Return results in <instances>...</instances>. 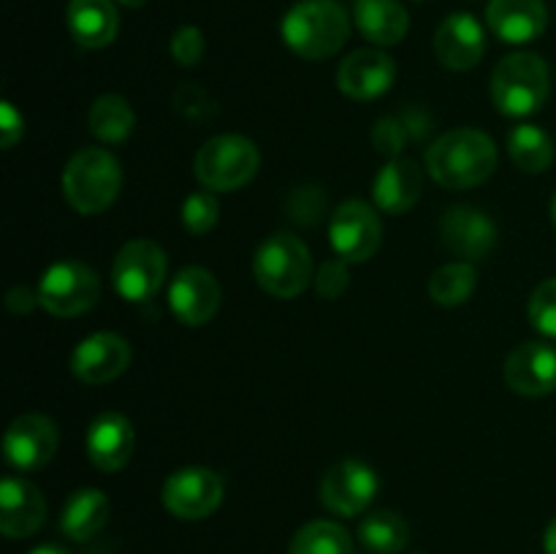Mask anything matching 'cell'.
<instances>
[{
	"label": "cell",
	"instance_id": "1",
	"mask_svg": "<svg viewBox=\"0 0 556 554\" xmlns=\"http://www.w3.org/2000/svg\"><path fill=\"white\" fill-rule=\"evenodd\" d=\"M497 147L483 130L456 128L427 150V168L434 182L448 190H467L492 177Z\"/></svg>",
	"mask_w": 556,
	"mask_h": 554
},
{
	"label": "cell",
	"instance_id": "2",
	"mask_svg": "<svg viewBox=\"0 0 556 554\" xmlns=\"http://www.w3.org/2000/svg\"><path fill=\"white\" fill-rule=\"evenodd\" d=\"M280 33L299 58L326 60L345 47L351 20L337 0H302L282 16Z\"/></svg>",
	"mask_w": 556,
	"mask_h": 554
},
{
	"label": "cell",
	"instance_id": "3",
	"mask_svg": "<svg viewBox=\"0 0 556 554\" xmlns=\"http://www.w3.org/2000/svg\"><path fill=\"white\" fill-rule=\"evenodd\" d=\"M123 188V172L112 152L90 150L76 152L63 172V196L79 215H101L117 199Z\"/></svg>",
	"mask_w": 556,
	"mask_h": 554
},
{
	"label": "cell",
	"instance_id": "4",
	"mask_svg": "<svg viewBox=\"0 0 556 554\" xmlns=\"http://www.w3.org/2000/svg\"><path fill=\"white\" fill-rule=\"evenodd\" d=\"M552 76L546 60L532 52H516L500 60L492 76V101L508 117H525L546 103Z\"/></svg>",
	"mask_w": 556,
	"mask_h": 554
},
{
	"label": "cell",
	"instance_id": "5",
	"mask_svg": "<svg viewBox=\"0 0 556 554\" xmlns=\"http://www.w3.org/2000/svg\"><path fill=\"white\" fill-rule=\"evenodd\" d=\"M255 282L277 299H293L307 288L313 277V259L307 244L293 234H271L253 261Z\"/></svg>",
	"mask_w": 556,
	"mask_h": 554
},
{
	"label": "cell",
	"instance_id": "6",
	"mask_svg": "<svg viewBox=\"0 0 556 554\" xmlns=\"http://www.w3.org/2000/svg\"><path fill=\"white\" fill-rule=\"evenodd\" d=\"M258 147L237 134H223L206 141L195 155V177L210 190H237L258 172Z\"/></svg>",
	"mask_w": 556,
	"mask_h": 554
},
{
	"label": "cell",
	"instance_id": "7",
	"mask_svg": "<svg viewBox=\"0 0 556 554\" xmlns=\"http://www.w3.org/2000/svg\"><path fill=\"white\" fill-rule=\"evenodd\" d=\"M38 304L58 318H74L87 313L101 297V280L79 261H60L43 272L38 282Z\"/></svg>",
	"mask_w": 556,
	"mask_h": 554
},
{
	"label": "cell",
	"instance_id": "8",
	"mask_svg": "<svg viewBox=\"0 0 556 554\" xmlns=\"http://www.w3.org/2000/svg\"><path fill=\"white\" fill-rule=\"evenodd\" d=\"M166 253L150 239H134L117 253L112 266L114 288L128 302H147L166 280Z\"/></svg>",
	"mask_w": 556,
	"mask_h": 554
},
{
	"label": "cell",
	"instance_id": "9",
	"mask_svg": "<svg viewBox=\"0 0 556 554\" xmlns=\"http://www.w3.org/2000/svg\"><path fill=\"white\" fill-rule=\"evenodd\" d=\"M223 503V478L210 467H182L163 487V505L177 519H206Z\"/></svg>",
	"mask_w": 556,
	"mask_h": 554
},
{
	"label": "cell",
	"instance_id": "10",
	"mask_svg": "<svg viewBox=\"0 0 556 554\" xmlns=\"http://www.w3.org/2000/svg\"><path fill=\"white\" fill-rule=\"evenodd\" d=\"M329 239L342 261L358 264V261L372 259L380 248V239H383L378 212L364 201H345L331 215Z\"/></svg>",
	"mask_w": 556,
	"mask_h": 554
},
{
	"label": "cell",
	"instance_id": "11",
	"mask_svg": "<svg viewBox=\"0 0 556 554\" xmlns=\"http://www.w3.org/2000/svg\"><path fill=\"white\" fill-rule=\"evenodd\" d=\"M378 473L358 459H342L320 481V500L337 516H358L378 494Z\"/></svg>",
	"mask_w": 556,
	"mask_h": 554
},
{
	"label": "cell",
	"instance_id": "12",
	"mask_svg": "<svg viewBox=\"0 0 556 554\" xmlns=\"http://www.w3.org/2000/svg\"><path fill=\"white\" fill-rule=\"evenodd\" d=\"M58 443V427L52 424V418L41 416V413H25L5 429L3 451L9 465L16 470H38L52 462Z\"/></svg>",
	"mask_w": 556,
	"mask_h": 554
},
{
	"label": "cell",
	"instance_id": "13",
	"mask_svg": "<svg viewBox=\"0 0 556 554\" xmlns=\"http://www.w3.org/2000/svg\"><path fill=\"white\" fill-rule=\"evenodd\" d=\"M168 307L185 326H204L220 310V286L212 272L188 266L168 286Z\"/></svg>",
	"mask_w": 556,
	"mask_h": 554
},
{
	"label": "cell",
	"instance_id": "14",
	"mask_svg": "<svg viewBox=\"0 0 556 554\" xmlns=\"http://www.w3.org/2000/svg\"><path fill=\"white\" fill-rule=\"evenodd\" d=\"M130 364V345L125 337L114 331H98L79 342L71 358V369L81 383L101 386L109 380L119 378Z\"/></svg>",
	"mask_w": 556,
	"mask_h": 554
},
{
	"label": "cell",
	"instance_id": "15",
	"mask_svg": "<svg viewBox=\"0 0 556 554\" xmlns=\"http://www.w3.org/2000/svg\"><path fill=\"white\" fill-rule=\"evenodd\" d=\"M394 60L380 49H356L337 71V85L353 101H372L394 85Z\"/></svg>",
	"mask_w": 556,
	"mask_h": 554
},
{
	"label": "cell",
	"instance_id": "16",
	"mask_svg": "<svg viewBox=\"0 0 556 554\" xmlns=\"http://www.w3.org/2000/svg\"><path fill=\"white\" fill-rule=\"evenodd\" d=\"M440 237L454 255L465 261H481L497 242V228L476 206H451L440 221Z\"/></svg>",
	"mask_w": 556,
	"mask_h": 554
},
{
	"label": "cell",
	"instance_id": "17",
	"mask_svg": "<svg viewBox=\"0 0 556 554\" xmlns=\"http://www.w3.org/2000/svg\"><path fill=\"white\" fill-rule=\"evenodd\" d=\"M505 380L516 394H552L556 389V348L548 342L519 345L505 362Z\"/></svg>",
	"mask_w": 556,
	"mask_h": 554
},
{
	"label": "cell",
	"instance_id": "18",
	"mask_svg": "<svg viewBox=\"0 0 556 554\" xmlns=\"http://www.w3.org/2000/svg\"><path fill=\"white\" fill-rule=\"evenodd\" d=\"M486 52V36L472 14H451L434 33V54L451 71H470Z\"/></svg>",
	"mask_w": 556,
	"mask_h": 554
},
{
	"label": "cell",
	"instance_id": "19",
	"mask_svg": "<svg viewBox=\"0 0 556 554\" xmlns=\"http://www.w3.org/2000/svg\"><path fill=\"white\" fill-rule=\"evenodd\" d=\"M134 427L123 413H101L87 427V456L103 473H117L134 456Z\"/></svg>",
	"mask_w": 556,
	"mask_h": 554
},
{
	"label": "cell",
	"instance_id": "20",
	"mask_svg": "<svg viewBox=\"0 0 556 554\" xmlns=\"http://www.w3.org/2000/svg\"><path fill=\"white\" fill-rule=\"evenodd\" d=\"M47 519L43 494L25 478H3L0 483V530L5 538H27Z\"/></svg>",
	"mask_w": 556,
	"mask_h": 554
},
{
	"label": "cell",
	"instance_id": "21",
	"mask_svg": "<svg viewBox=\"0 0 556 554\" xmlns=\"http://www.w3.org/2000/svg\"><path fill=\"white\" fill-rule=\"evenodd\" d=\"M486 22L503 41L530 43L546 30L548 9L543 0H492Z\"/></svg>",
	"mask_w": 556,
	"mask_h": 554
},
{
	"label": "cell",
	"instance_id": "22",
	"mask_svg": "<svg viewBox=\"0 0 556 554\" xmlns=\"http://www.w3.org/2000/svg\"><path fill=\"white\" fill-rule=\"evenodd\" d=\"M65 20L76 43L87 49L109 47L119 27L117 5L112 0H71Z\"/></svg>",
	"mask_w": 556,
	"mask_h": 554
},
{
	"label": "cell",
	"instance_id": "23",
	"mask_svg": "<svg viewBox=\"0 0 556 554\" xmlns=\"http://www.w3.org/2000/svg\"><path fill=\"white\" fill-rule=\"evenodd\" d=\"M421 188V168L407 158H394L375 179V204L389 215H402L416 204Z\"/></svg>",
	"mask_w": 556,
	"mask_h": 554
},
{
	"label": "cell",
	"instance_id": "24",
	"mask_svg": "<svg viewBox=\"0 0 556 554\" xmlns=\"http://www.w3.org/2000/svg\"><path fill=\"white\" fill-rule=\"evenodd\" d=\"M356 25L378 47H394L407 36L410 16L400 0H358Z\"/></svg>",
	"mask_w": 556,
	"mask_h": 554
},
{
	"label": "cell",
	"instance_id": "25",
	"mask_svg": "<svg viewBox=\"0 0 556 554\" xmlns=\"http://www.w3.org/2000/svg\"><path fill=\"white\" fill-rule=\"evenodd\" d=\"M109 500L101 489H79L68 498L60 514V530L71 541H90L106 527Z\"/></svg>",
	"mask_w": 556,
	"mask_h": 554
},
{
	"label": "cell",
	"instance_id": "26",
	"mask_svg": "<svg viewBox=\"0 0 556 554\" xmlns=\"http://www.w3.org/2000/svg\"><path fill=\"white\" fill-rule=\"evenodd\" d=\"M508 150L516 166L527 174H541L554 163L552 136L538 125H516L508 136Z\"/></svg>",
	"mask_w": 556,
	"mask_h": 554
},
{
	"label": "cell",
	"instance_id": "27",
	"mask_svg": "<svg viewBox=\"0 0 556 554\" xmlns=\"http://www.w3.org/2000/svg\"><path fill=\"white\" fill-rule=\"evenodd\" d=\"M364 549L372 554H400L410 541L407 521L394 511H375L358 527Z\"/></svg>",
	"mask_w": 556,
	"mask_h": 554
},
{
	"label": "cell",
	"instance_id": "28",
	"mask_svg": "<svg viewBox=\"0 0 556 554\" xmlns=\"http://www.w3.org/2000/svg\"><path fill=\"white\" fill-rule=\"evenodd\" d=\"M136 125V114L123 96H101L90 109V130L101 141H125Z\"/></svg>",
	"mask_w": 556,
	"mask_h": 554
},
{
	"label": "cell",
	"instance_id": "29",
	"mask_svg": "<svg viewBox=\"0 0 556 554\" xmlns=\"http://www.w3.org/2000/svg\"><path fill=\"white\" fill-rule=\"evenodd\" d=\"M288 554H353V541L342 525L318 519L293 536Z\"/></svg>",
	"mask_w": 556,
	"mask_h": 554
},
{
	"label": "cell",
	"instance_id": "30",
	"mask_svg": "<svg viewBox=\"0 0 556 554\" xmlns=\"http://www.w3.org/2000/svg\"><path fill=\"white\" fill-rule=\"evenodd\" d=\"M476 266L470 261H454V264L434 272L432 280H429V297L443 307H456V304H465L470 299V293L476 291Z\"/></svg>",
	"mask_w": 556,
	"mask_h": 554
},
{
	"label": "cell",
	"instance_id": "31",
	"mask_svg": "<svg viewBox=\"0 0 556 554\" xmlns=\"http://www.w3.org/2000/svg\"><path fill=\"white\" fill-rule=\"evenodd\" d=\"M217 215H220V206H217V199L210 193V190H199V193L188 196L182 206V223L190 234L201 237V234L210 231L217 223Z\"/></svg>",
	"mask_w": 556,
	"mask_h": 554
},
{
	"label": "cell",
	"instance_id": "32",
	"mask_svg": "<svg viewBox=\"0 0 556 554\" xmlns=\"http://www.w3.org/2000/svg\"><path fill=\"white\" fill-rule=\"evenodd\" d=\"M530 320L546 337H556V277L543 280L530 297Z\"/></svg>",
	"mask_w": 556,
	"mask_h": 554
},
{
	"label": "cell",
	"instance_id": "33",
	"mask_svg": "<svg viewBox=\"0 0 556 554\" xmlns=\"http://www.w3.org/2000/svg\"><path fill=\"white\" fill-rule=\"evenodd\" d=\"M172 58L185 68L201 63V58H204V33L193 25L179 27L172 36Z\"/></svg>",
	"mask_w": 556,
	"mask_h": 554
},
{
	"label": "cell",
	"instance_id": "34",
	"mask_svg": "<svg viewBox=\"0 0 556 554\" xmlns=\"http://www.w3.org/2000/svg\"><path fill=\"white\" fill-rule=\"evenodd\" d=\"M172 101H174V109H177L185 119H206L212 112H215V101H212V98L195 85L179 87V90L174 92Z\"/></svg>",
	"mask_w": 556,
	"mask_h": 554
},
{
	"label": "cell",
	"instance_id": "35",
	"mask_svg": "<svg viewBox=\"0 0 556 554\" xmlns=\"http://www.w3.org/2000/svg\"><path fill=\"white\" fill-rule=\"evenodd\" d=\"M348 282H351V275H348L345 264H342V261H326V264L320 266L315 286H318V293L324 299H340L342 291L348 288Z\"/></svg>",
	"mask_w": 556,
	"mask_h": 554
},
{
	"label": "cell",
	"instance_id": "36",
	"mask_svg": "<svg viewBox=\"0 0 556 554\" xmlns=\"http://www.w3.org/2000/svg\"><path fill=\"white\" fill-rule=\"evenodd\" d=\"M22 114L16 112L14 103L11 101H3V106H0V134H3V147L5 150H11V147L16 144V139L22 136Z\"/></svg>",
	"mask_w": 556,
	"mask_h": 554
},
{
	"label": "cell",
	"instance_id": "37",
	"mask_svg": "<svg viewBox=\"0 0 556 554\" xmlns=\"http://www.w3.org/2000/svg\"><path fill=\"white\" fill-rule=\"evenodd\" d=\"M402 141H405V136L400 134V125H396L394 119H383V123L378 125V130H375V144H378V150L400 152Z\"/></svg>",
	"mask_w": 556,
	"mask_h": 554
},
{
	"label": "cell",
	"instance_id": "38",
	"mask_svg": "<svg viewBox=\"0 0 556 554\" xmlns=\"http://www.w3.org/2000/svg\"><path fill=\"white\" fill-rule=\"evenodd\" d=\"M36 302H38V297H33L27 288H11L9 297H5V307H9L14 315L30 313V307Z\"/></svg>",
	"mask_w": 556,
	"mask_h": 554
},
{
	"label": "cell",
	"instance_id": "39",
	"mask_svg": "<svg viewBox=\"0 0 556 554\" xmlns=\"http://www.w3.org/2000/svg\"><path fill=\"white\" fill-rule=\"evenodd\" d=\"M543 549H546V554H556V519L546 527V536H543Z\"/></svg>",
	"mask_w": 556,
	"mask_h": 554
},
{
	"label": "cell",
	"instance_id": "40",
	"mask_svg": "<svg viewBox=\"0 0 556 554\" xmlns=\"http://www.w3.org/2000/svg\"><path fill=\"white\" fill-rule=\"evenodd\" d=\"M30 554H71V552H68V549H63V546H54V543H47V546L33 549Z\"/></svg>",
	"mask_w": 556,
	"mask_h": 554
},
{
	"label": "cell",
	"instance_id": "41",
	"mask_svg": "<svg viewBox=\"0 0 556 554\" xmlns=\"http://www.w3.org/2000/svg\"><path fill=\"white\" fill-rule=\"evenodd\" d=\"M123 5H128V9H141V5L147 3V0H119Z\"/></svg>",
	"mask_w": 556,
	"mask_h": 554
},
{
	"label": "cell",
	"instance_id": "42",
	"mask_svg": "<svg viewBox=\"0 0 556 554\" xmlns=\"http://www.w3.org/2000/svg\"><path fill=\"white\" fill-rule=\"evenodd\" d=\"M552 217H554V223H556V196H554V201H552Z\"/></svg>",
	"mask_w": 556,
	"mask_h": 554
}]
</instances>
